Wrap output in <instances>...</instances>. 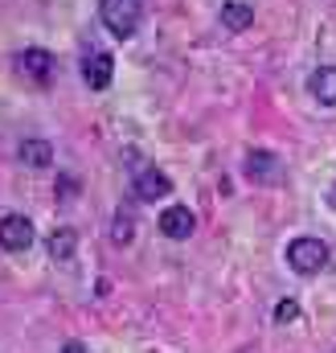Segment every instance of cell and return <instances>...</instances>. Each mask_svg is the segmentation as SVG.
I'll return each instance as SVG.
<instances>
[{"label": "cell", "mask_w": 336, "mask_h": 353, "mask_svg": "<svg viewBox=\"0 0 336 353\" xmlns=\"http://www.w3.org/2000/svg\"><path fill=\"white\" fill-rule=\"evenodd\" d=\"M287 267L295 275H320L328 267V243L316 239V234H304V239H291L287 243Z\"/></svg>", "instance_id": "obj_1"}, {"label": "cell", "mask_w": 336, "mask_h": 353, "mask_svg": "<svg viewBox=\"0 0 336 353\" xmlns=\"http://www.w3.org/2000/svg\"><path fill=\"white\" fill-rule=\"evenodd\" d=\"M98 17H103L107 33L115 41H127L136 33V25H140V0H103L98 4Z\"/></svg>", "instance_id": "obj_2"}, {"label": "cell", "mask_w": 336, "mask_h": 353, "mask_svg": "<svg viewBox=\"0 0 336 353\" xmlns=\"http://www.w3.org/2000/svg\"><path fill=\"white\" fill-rule=\"evenodd\" d=\"M17 70H21L29 83L50 87V83H54V70H58V58H54L50 50H41V46H29V50L17 54Z\"/></svg>", "instance_id": "obj_3"}, {"label": "cell", "mask_w": 336, "mask_h": 353, "mask_svg": "<svg viewBox=\"0 0 336 353\" xmlns=\"http://www.w3.org/2000/svg\"><path fill=\"white\" fill-rule=\"evenodd\" d=\"M115 79V58L107 50H86L83 54V83L90 90H107Z\"/></svg>", "instance_id": "obj_4"}, {"label": "cell", "mask_w": 336, "mask_h": 353, "mask_svg": "<svg viewBox=\"0 0 336 353\" xmlns=\"http://www.w3.org/2000/svg\"><path fill=\"white\" fill-rule=\"evenodd\" d=\"M246 176H251L254 185H283V161L275 157V152H262V148H254L246 152Z\"/></svg>", "instance_id": "obj_5"}, {"label": "cell", "mask_w": 336, "mask_h": 353, "mask_svg": "<svg viewBox=\"0 0 336 353\" xmlns=\"http://www.w3.org/2000/svg\"><path fill=\"white\" fill-rule=\"evenodd\" d=\"M33 222L25 218V214H4L0 218V247L4 251H25V247H33Z\"/></svg>", "instance_id": "obj_6"}, {"label": "cell", "mask_w": 336, "mask_h": 353, "mask_svg": "<svg viewBox=\"0 0 336 353\" xmlns=\"http://www.w3.org/2000/svg\"><path fill=\"white\" fill-rule=\"evenodd\" d=\"M156 226H160V234H165V239L185 243V239H193V230H197V214H193L189 205H168Z\"/></svg>", "instance_id": "obj_7"}, {"label": "cell", "mask_w": 336, "mask_h": 353, "mask_svg": "<svg viewBox=\"0 0 336 353\" xmlns=\"http://www.w3.org/2000/svg\"><path fill=\"white\" fill-rule=\"evenodd\" d=\"M168 189H172V181L160 169H140V176H136V197L140 201H160Z\"/></svg>", "instance_id": "obj_8"}, {"label": "cell", "mask_w": 336, "mask_h": 353, "mask_svg": "<svg viewBox=\"0 0 336 353\" xmlns=\"http://www.w3.org/2000/svg\"><path fill=\"white\" fill-rule=\"evenodd\" d=\"M308 94H312L316 103H324V107H336V66H320V70H312V79H308Z\"/></svg>", "instance_id": "obj_9"}, {"label": "cell", "mask_w": 336, "mask_h": 353, "mask_svg": "<svg viewBox=\"0 0 336 353\" xmlns=\"http://www.w3.org/2000/svg\"><path fill=\"white\" fill-rule=\"evenodd\" d=\"M17 157H21V165H29V169H45V165L54 161V144L41 140V136H29V140H21Z\"/></svg>", "instance_id": "obj_10"}, {"label": "cell", "mask_w": 336, "mask_h": 353, "mask_svg": "<svg viewBox=\"0 0 336 353\" xmlns=\"http://www.w3.org/2000/svg\"><path fill=\"white\" fill-rule=\"evenodd\" d=\"M45 251H50V259H54V263H70V259L78 255V234H74L70 226H58V230L50 234Z\"/></svg>", "instance_id": "obj_11"}, {"label": "cell", "mask_w": 336, "mask_h": 353, "mask_svg": "<svg viewBox=\"0 0 336 353\" xmlns=\"http://www.w3.org/2000/svg\"><path fill=\"white\" fill-rule=\"evenodd\" d=\"M222 25H226L230 33H246L254 25V8L246 0H226V4H222Z\"/></svg>", "instance_id": "obj_12"}, {"label": "cell", "mask_w": 336, "mask_h": 353, "mask_svg": "<svg viewBox=\"0 0 336 353\" xmlns=\"http://www.w3.org/2000/svg\"><path fill=\"white\" fill-rule=\"evenodd\" d=\"M304 316V308L295 304V300H283L279 308H275V325H291V321H300Z\"/></svg>", "instance_id": "obj_13"}, {"label": "cell", "mask_w": 336, "mask_h": 353, "mask_svg": "<svg viewBox=\"0 0 336 353\" xmlns=\"http://www.w3.org/2000/svg\"><path fill=\"white\" fill-rule=\"evenodd\" d=\"M78 189V176H58V197H74Z\"/></svg>", "instance_id": "obj_14"}, {"label": "cell", "mask_w": 336, "mask_h": 353, "mask_svg": "<svg viewBox=\"0 0 336 353\" xmlns=\"http://www.w3.org/2000/svg\"><path fill=\"white\" fill-rule=\"evenodd\" d=\"M62 353H86V345H83V341H66V345H62Z\"/></svg>", "instance_id": "obj_15"}, {"label": "cell", "mask_w": 336, "mask_h": 353, "mask_svg": "<svg viewBox=\"0 0 336 353\" xmlns=\"http://www.w3.org/2000/svg\"><path fill=\"white\" fill-rule=\"evenodd\" d=\"M328 205H333V210H336V185H333V189H328Z\"/></svg>", "instance_id": "obj_16"}, {"label": "cell", "mask_w": 336, "mask_h": 353, "mask_svg": "<svg viewBox=\"0 0 336 353\" xmlns=\"http://www.w3.org/2000/svg\"><path fill=\"white\" fill-rule=\"evenodd\" d=\"M333 353H336V350H333Z\"/></svg>", "instance_id": "obj_17"}]
</instances>
